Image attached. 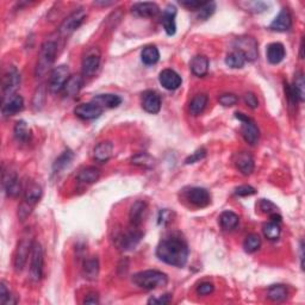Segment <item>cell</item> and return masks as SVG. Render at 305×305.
Masks as SVG:
<instances>
[{
    "mask_svg": "<svg viewBox=\"0 0 305 305\" xmlns=\"http://www.w3.org/2000/svg\"><path fill=\"white\" fill-rule=\"evenodd\" d=\"M191 71L194 75L204 76L209 71V59L204 55H197L191 61Z\"/></svg>",
    "mask_w": 305,
    "mask_h": 305,
    "instance_id": "obj_29",
    "label": "cell"
},
{
    "mask_svg": "<svg viewBox=\"0 0 305 305\" xmlns=\"http://www.w3.org/2000/svg\"><path fill=\"white\" fill-rule=\"evenodd\" d=\"M133 283L143 290H154L163 288L168 283V277L156 270L142 271L133 277Z\"/></svg>",
    "mask_w": 305,
    "mask_h": 305,
    "instance_id": "obj_2",
    "label": "cell"
},
{
    "mask_svg": "<svg viewBox=\"0 0 305 305\" xmlns=\"http://www.w3.org/2000/svg\"><path fill=\"white\" fill-rule=\"evenodd\" d=\"M20 85V75L14 67H10L2 76V99L16 93Z\"/></svg>",
    "mask_w": 305,
    "mask_h": 305,
    "instance_id": "obj_11",
    "label": "cell"
},
{
    "mask_svg": "<svg viewBox=\"0 0 305 305\" xmlns=\"http://www.w3.org/2000/svg\"><path fill=\"white\" fill-rule=\"evenodd\" d=\"M262 231H264L265 237L271 241L278 240L280 236V233H282V229H280L279 223H276V222H267V223L264 224L262 227Z\"/></svg>",
    "mask_w": 305,
    "mask_h": 305,
    "instance_id": "obj_41",
    "label": "cell"
},
{
    "mask_svg": "<svg viewBox=\"0 0 305 305\" xmlns=\"http://www.w3.org/2000/svg\"><path fill=\"white\" fill-rule=\"evenodd\" d=\"M131 163L143 168H152L155 166V160L147 152H139L131 157Z\"/></svg>",
    "mask_w": 305,
    "mask_h": 305,
    "instance_id": "obj_38",
    "label": "cell"
},
{
    "mask_svg": "<svg viewBox=\"0 0 305 305\" xmlns=\"http://www.w3.org/2000/svg\"><path fill=\"white\" fill-rule=\"evenodd\" d=\"M158 80H160V84L162 85V87L168 91H174L176 88H179L181 86L182 82L181 76L175 71H173V69H163L160 73Z\"/></svg>",
    "mask_w": 305,
    "mask_h": 305,
    "instance_id": "obj_17",
    "label": "cell"
},
{
    "mask_svg": "<svg viewBox=\"0 0 305 305\" xmlns=\"http://www.w3.org/2000/svg\"><path fill=\"white\" fill-rule=\"evenodd\" d=\"M175 16H176L175 6L168 5L163 10L162 18H161V23H162L164 31H166V33L168 36H173L176 31Z\"/></svg>",
    "mask_w": 305,
    "mask_h": 305,
    "instance_id": "obj_21",
    "label": "cell"
},
{
    "mask_svg": "<svg viewBox=\"0 0 305 305\" xmlns=\"http://www.w3.org/2000/svg\"><path fill=\"white\" fill-rule=\"evenodd\" d=\"M14 137L18 142L20 143H26L30 140V136H31V131H30V128L27 127L26 122L24 121H18L14 126L13 130Z\"/></svg>",
    "mask_w": 305,
    "mask_h": 305,
    "instance_id": "obj_36",
    "label": "cell"
},
{
    "mask_svg": "<svg viewBox=\"0 0 305 305\" xmlns=\"http://www.w3.org/2000/svg\"><path fill=\"white\" fill-rule=\"evenodd\" d=\"M0 304L2 305H12L16 304V300L14 297L10 294L7 288H6L5 283H0Z\"/></svg>",
    "mask_w": 305,
    "mask_h": 305,
    "instance_id": "obj_46",
    "label": "cell"
},
{
    "mask_svg": "<svg viewBox=\"0 0 305 305\" xmlns=\"http://www.w3.org/2000/svg\"><path fill=\"white\" fill-rule=\"evenodd\" d=\"M99 178H100V170L92 166L84 167V168L79 170L78 175H76L78 181L82 182V184H93V182H96Z\"/></svg>",
    "mask_w": 305,
    "mask_h": 305,
    "instance_id": "obj_28",
    "label": "cell"
},
{
    "mask_svg": "<svg viewBox=\"0 0 305 305\" xmlns=\"http://www.w3.org/2000/svg\"><path fill=\"white\" fill-rule=\"evenodd\" d=\"M303 47H304V42H303V39H302V42H301V59H303Z\"/></svg>",
    "mask_w": 305,
    "mask_h": 305,
    "instance_id": "obj_59",
    "label": "cell"
},
{
    "mask_svg": "<svg viewBox=\"0 0 305 305\" xmlns=\"http://www.w3.org/2000/svg\"><path fill=\"white\" fill-rule=\"evenodd\" d=\"M235 50L243 54L246 61H254L258 57V42L253 37H239L235 41Z\"/></svg>",
    "mask_w": 305,
    "mask_h": 305,
    "instance_id": "obj_10",
    "label": "cell"
},
{
    "mask_svg": "<svg viewBox=\"0 0 305 305\" xmlns=\"http://www.w3.org/2000/svg\"><path fill=\"white\" fill-rule=\"evenodd\" d=\"M103 111L104 110L102 108H99L98 105H96V104L91 102V103L80 104L79 106H76L74 110V114L78 116L79 118H81V120L91 121L100 117Z\"/></svg>",
    "mask_w": 305,
    "mask_h": 305,
    "instance_id": "obj_16",
    "label": "cell"
},
{
    "mask_svg": "<svg viewBox=\"0 0 305 305\" xmlns=\"http://www.w3.org/2000/svg\"><path fill=\"white\" fill-rule=\"evenodd\" d=\"M24 109V99L20 94H12L7 98L2 99L1 112L5 117H11V116L17 115Z\"/></svg>",
    "mask_w": 305,
    "mask_h": 305,
    "instance_id": "obj_13",
    "label": "cell"
},
{
    "mask_svg": "<svg viewBox=\"0 0 305 305\" xmlns=\"http://www.w3.org/2000/svg\"><path fill=\"white\" fill-rule=\"evenodd\" d=\"M170 219H172V212H170L169 210L164 209L160 212V216H158V224L169 223Z\"/></svg>",
    "mask_w": 305,
    "mask_h": 305,
    "instance_id": "obj_56",
    "label": "cell"
},
{
    "mask_svg": "<svg viewBox=\"0 0 305 305\" xmlns=\"http://www.w3.org/2000/svg\"><path fill=\"white\" fill-rule=\"evenodd\" d=\"M170 301H172V297H170V295H163V296H161V297L151 298V300L148 301V303H149V304L164 305V304H168Z\"/></svg>",
    "mask_w": 305,
    "mask_h": 305,
    "instance_id": "obj_55",
    "label": "cell"
},
{
    "mask_svg": "<svg viewBox=\"0 0 305 305\" xmlns=\"http://www.w3.org/2000/svg\"><path fill=\"white\" fill-rule=\"evenodd\" d=\"M158 11H160V7L155 2H135L131 7V12L135 16L142 18L156 16Z\"/></svg>",
    "mask_w": 305,
    "mask_h": 305,
    "instance_id": "obj_22",
    "label": "cell"
},
{
    "mask_svg": "<svg viewBox=\"0 0 305 305\" xmlns=\"http://www.w3.org/2000/svg\"><path fill=\"white\" fill-rule=\"evenodd\" d=\"M267 60L270 61L272 65H278L282 62L285 57V48L279 42H274L267 47Z\"/></svg>",
    "mask_w": 305,
    "mask_h": 305,
    "instance_id": "obj_26",
    "label": "cell"
},
{
    "mask_svg": "<svg viewBox=\"0 0 305 305\" xmlns=\"http://www.w3.org/2000/svg\"><path fill=\"white\" fill-rule=\"evenodd\" d=\"M216 10V4L213 1H210V2H205L202 7L198 10V13H197V18L198 19H203L205 20L207 19L209 17H211L213 14V12H215Z\"/></svg>",
    "mask_w": 305,
    "mask_h": 305,
    "instance_id": "obj_45",
    "label": "cell"
},
{
    "mask_svg": "<svg viewBox=\"0 0 305 305\" xmlns=\"http://www.w3.org/2000/svg\"><path fill=\"white\" fill-rule=\"evenodd\" d=\"M43 266H44V254L43 248L37 241H33L31 254H30V278L33 282L41 280L43 276Z\"/></svg>",
    "mask_w": 305,
    "mask_h": 305,
    "instance_id": "obj_4",
    "label": "cell"
},
{
    "mask_svg": "<svg viewBox=\"0 0 305 305\" xmlns=\"http://www.w3.org/2000/svg\"><path fill=\"white\" fill-rule=\"evenodd\" d=\"M33 245V240L31 239L30 235H26V236H23L20 239L19 242H18L16 252H14V259H13V264H14V270L17 272H20L23 271L24 266H25L27 258H29L30 254H31V249Z\"/></svg>",
    "mask_w": 305,
    "mask_h": 305,
    "instance_id": "obj_6",
    "label": "cell"
},
{
    "mask_svg": "<svg viewBox=\"0 0 305 305\" xmlns=\"http://www.w3.org/2000/svg\"><path fill=\"white\" fill-rule=\"evenodd\" d=\"M291 27H292V17L288 8H283V10L279 12L278 16L276 17V19H274L270 25L271 30L278 32L289 31Z\"/></svg>",
    "mask_w": 305,
    "mask_h": 305,
    "instance_id": "obj_20",
    "label": "cell"
},
{
    "mask_svg": "<svg viewBox=\"0 0 305 305\" xmlns=\"http://www.w3.org/2000/svg\"><path fill=\"white\" fill-rule=\"evenodd\" d=\"M206 1H199V0H184V1H179V4L188 10H199Z\"/></svg>",
    "mask_w": 305,
    "mask_h": 305,
    "instance_id": "obj_51",
    "label": "cell"
},
{
    "mask_svg": "<svg viewBox=\"0 0 305 305\" xmlns=\"http://www.w3.org/2000/svg\"><path fill=\"white\" fill-rule=\"evenodd\" d=\"M99 303V298L97 294H90L85 297L84 304H98Z\"/></svg>",
    "mask_w": 305,
    "mask_h": 305,
    "instance_id": "obj_57",
    "label": "cell"
},
{
    "mask_svg": "<svg viewBox=\"0 0 305 305\" xmlns=\"http://www.w3.org/2000/svg\"><path fill=\"white\" fill-rule=\"evenodd\" d=\"M187 243L179 237H169L158 243L156 255L164 264L175 267H184L188 260Z\"/></svg>",
    "mask_w": 305,
    "mask_h": 305,
    "instance_id": "obj_1",
    "label": "cell"
},
{
    "mask_svg": "<svg viewBox=\"0 0 305 305\" xmlns=\"http://www.w3.org/2000/svg\"><path fill=\"white\" fill-rule=\"evenodd\" d=\"M207 96L205 93H199L192 99V102L190 104V112L193 116L200 115L202 112L205 110L207 105Z\"/></svg>",
    "mask_w": 305,
    "mask_h": 305,
    "instance_id": "obj_37",
    "label": "cell"
},
{
    "mask_svg": "<svg viewBox=\"0 0 305 305\" xmlns=\"http://www.w3.org/2000/svg\"><path fill=\"white\" fill-rule=\"evenodd\" d=\"M87 13L85 11V8H79V10H75L73 13L69 14L68 17L63 20L62 24L60 25L59 31L61 35L63 36H68L71 35L78 29L79 26L84 23L85 18H86Z\"/></svg>",
    "mask_w": 305,
    "mask_h": 305,
    "instance_id": "obj_9",
    "label": "cell"
},
{
    "mask_svg": "<svg viewBox=\"0 0 305 305\" xmlns=\"http://www.w3.org/2000/svg\"><path fill=\"white\" fill-rule=\"evenodd\" d=\"M143 233L140 230L139 227L131 225L129 230H127L126 233L121 234L120 236H118V246H120L122 251H131V249H134L139 245Z\"/></svg>",
    "mask_w": 305,
    "mask_h": 305,
    "instance_id": "obj_12",
    "label": "cell"
},
{
    "mask_svg": "<svg viewBox=\"0 0 305 305\" xmlns=\"http://www.w3.org/2000/svg\"><path fill=\"white\" fill-rule=\"evenodd\" d=\"M100 60H102V53L99 48L91 47L84 54L81 61V71L84 76H92L98 71Z\"/></svg>",
    "mask_w": 305,
    "mask_h": 305,
    "instance_id": "obj_7",
    "label": "cell"
},
{
    "mask_svg": "<svg viewBox=\"0 0 305 305\" xmlns=\"http://www.w3.org/2000/svg\"><path fill=\"white\" fill-rule=\"evenodd\" d=\"M92 103L104 109H115L122 104V98L116 94H98L92 99Z\"/></svg>",
    "mask_w": 305,
    "mask_h": 305,
    "instance_id": "obj_24",
    "label": "cell"
},
{
    "mask_svg": "<svg viewBox=\"0 0 305 305\" xmlns=\"http://www.w3.org/2000/svg\"><path fill=\"white\" fill-rule=\"evenodd\" d=\"M267 297L273 302H283L288 298V289L284 285H273L268 289Z\"/></svg>",
    "mask_w": 305,
    "mask_h": 305,
    "instance_id": "obj_39",
    "label": "cell"
},
{
    "mask_svg": "<svg viewBox=\"0 0 305 305\" xmlns=\"http://www.w3.org/2000/svg\"><path fill=\"white\" fill-rule=\"evenodd\" d=\"M235 164L243 175L252 174L254 170V158L248 152H240L235 155Z\"/></svg>",
    "mask_w": 305,
    "mask_h": 305,
    "instance_id": "obj_19",
    "label": "cell"
},
{
    "mask_svg": "<svg viewBox=\"0 0 305 305\" xmlns=\"http://www.w3.org/2000/svg\"><path fill=\"white\" fill-rule=\"evenodd\" d=\"M2 187L8 197H17L20 192L19 179L13 170H6L2 173Z\"/></svg>",
    "mask_w": 305,
    "mask_h": 305,
    "instance_id": "obj_15",
    "label": "cell"
},
{
    "mask_svg": "<svg viewBox=\"0 0 305 305\" xmlns=\"http://www.w3.org/2000/svg\"><path fill=\"white\" fill-rule=\"evenodd\" d=\"M114 4V1H94V5H102V6H109Z\"/></svg>",
    "mask_w": 305,
    "mask_h": 305,
    "instance_id": "obj_58",
    "label": "cell"
},
{
    "mask_svg": "<svg viewBox=\"0 0 305 305\" xmlns=\"http://www.w3.org/2000/svg\"><path fill=\"white\" fill-rule=\"evenodd\" d=\"M69 78H71V74H69L68 66L61 65L56 67V68L53 69L50 74L48 88H49L51 93H59L60 91L63 90Z\"/></svg>",
    "mask_w": 305,
    "mask_h": 305,
    "instance_id": "obj_8",
    "label": "cell"
},
{
    "mask_svg": "<svg viewBox=\"0 0 305 305\" xmlns=\"http://www.w3.org/2000/svg\"><path fill=\"white\" fill-rule=\"evenodd\" d=\"M213 290H215V286H213L211 283H203L198 286L197 294L200 296H207V295L212 294Z\"/></svg>",
    "mask_w": 305,
    "mask_h": 305,
    "instance_id": "obj_54",
    "label": "cell"
},
{
    "mask_svg": "<svg viewBox=\"0 0 305 305\" xmlns=\"http://www.w3.org/2000/svg\"><path fill=\"white\" fill-rule=\"evenodd\" d=\"M259 207H260L262 212L267 213V215H272V213L278 212V207H277L276 204H273L268 199H261L260 203H259Z\"/></svg>",
    "mask_w": 305,
    "mask_h": 305,
    "instance_id": "obj_47",
    "label": "cell"
},
{
    "mask_svg": "<svg viewBox=\"0 0 305 305\" xmlns=\"http://www.w3.org/2000/svg\"><path fill=\"white\" fill-rule=\"evenodd\" d=\"M146 212H147V204L143 200H137L131 205L129 211V218L131 225L134 227H140L142 224L143 218H145Z\"/></svg>",
    "mask_w": 305,
    "mask_h": 305,
    "instance_id": "obj_23",
    "label": "cell"
},
{
    "mask_svg": "<svg viewBox=\"0 0 305 305\" xmlns=\"http://www.w3.org/2000/svg\"><path fill=\"white\" fill-rule=\"evenodd\" d=\"M240 218L236 213L233 211H224L219 216V223L224 230H233L239 224Z\"/></svg>",
    "mask_w": 305,
    "mask_h": 305,
    "instance_id": "obj_34",
    "label": "cell"
},
{
    "mask_svg": "<svg viewBox=\"0 0 305 305\" xmlns=\"http://www.w3.org/2000/svg\"><path fill=\"white\" fill-rule=\"evenodd\" d=\"M240 6H242L243 8L247 11H252L255 12V13H260V12H264L268 7V5L266 2L262 1H243L240 2Z\"/></svg>",
    "mask_w": 305,
    "mask_h": 305,
    "instance_id": "obj_44",
    "label": "cell"
},
{
    "mask_svg": "<svg viewBox=\"0 0 305 305\" xmlns=\"http://www.w3.org/2000/svg\"><path fill=\"white\" fill-rule=\"evenodd\" d=\"M73 158H74V154H73L72 151H69L68 149V151L63 152L62 154L55 160V162L53 164V172L54 173L62 172L63 169H66L67 167L72 163Z\"/></svg>",
    "mask_w": 305,
    "mask_h": 305,
    "instance_id": "obj_32",
    "label": "cell"
},
{
    "mask_svg": "<svg viewBox=\"0 0 305 305\" xmlns=\"http://www.w3.org/2000/svg\"><path fill=\"white\" fill-rule=\"evenodd\" d=\"M261 239L259 235L251 234L246 237L245 242H243V248L247 253H255L260 248Z\"/></svg>",
    "mask_w": 305,
    "mask_h": 305,
    "instance_id": "obj_43",
    "label": "cell"
},
{
    "mask_svg": "<svg viewBox=\"0 0 305 305\" xmlns=\"http://www.w3.org/2000/svg\"><path fill=\"white\" fill-rule=\"evenodd\" d=\"M141 59L145 65H155L158 59H160V53H158V49L155 45H148V47L143 48L141 53Z\"/></svg>",
    "mask_w": 305,
    "mask_h": 305,
    "instance_id": "obj_35",
    "label": "cell"
},
{
    "mask_svg": "<svg viewBox=\"0 0 305 305\" xmlns=\"http://www.w3.org/2000/svg\"><path fill=\"white\" fill-rule=\"evenodd\" d=\"M82 86V76L81 75H71L68 81L66 82L63 91L67 97H75L79 93L80 88Z\"/></svg>",
    "mask_w": 305,
    "mask_h": 305,
    "instance_id": "obj_33",
    "label": "cell"
},
{
    "mask_svg": "<svg viewBox=\"0 0 305 305\" xmlns=\"http://www.w3.org/2000/svg\"><path fill=\"white\" fill-rule=\"evenodd\" d=\"M114 152V145L110 141L100 142L93 149V156L99 162H106Z\"/></svg>",
    "mask_w": 305,
    "mask_h": 305,
    "instance_id": "obj_25",
    "label": "cell"
},
{
    "mask_svg": "<svg viewBox=\"0 0 305 305\" xmlns=\"http://www.w3.org/2000/svg\"><path fill=\"white\" fill-rule=\"evenodd\" d=\"M31 211H32V206L26 204L25 202H23L22 205H20L19 209H18V217L20 218V221H24V219L31 213Z\"/></svg>",
    "mask_w": 305,
    "mask_h": 305,
    "instance_id": "obj_53",
    "label": "cell"
},
{
    "mask_svg": "<svg viewBox=\"0 0 305 305\" xmlns=\"http://www.w3.org/2000/svg\"><path fill=\"white\" fill-rule=\"evenodd\" d=\"M82 274L84 277L88 280H94L97 279L99 274V260L96 256L92 258H88L84 261L82 265Z\"/></svg>",
    "mask_w": 305,
    "mask_h": 305,
    "instance_id": "obj_27",
    "label": "cell"
},
{
    "mask_svg": "<svg viewBox=\"0 0 305 305\" xmlns=\"http://www.w3.org/2000/svg\"><path fill=\"white\" fill-rule=\"evenodd\" d=\"M186 198L191 204L197 207H205L211 203V196L209 191L203 187H192L186 192Z\"/></svg>",
    "mask_w": 305,
    "mask_h": 305,
    "instance_id": "obj_14",
    "label": "cell"
},
{
    "mask_svg": "<svg viewBox=\"0 0 305 305\" xmlns=\"http://www.w3.org/2000/svg\"><path fill=\"white\" fill-rule=\"evenodd\" d=\"M235 117L242 123V126H241V134H242L245 141L251 146L256 145L259 142V139H260V131H259V128L255 124V122L252 118H249L248 116L241 114V112H236Z\"/></svg>",
    "mask_w": 305,
    "mask_h": 305,
    "instance_id": "obj_5",
    "label": "cell"
},
{
    "mask_svg": "<svg viewBox=\"0 0 305 305\" xmlns=\"http://www.w3.org/2000/svg\"><path fill=\"white\" fill-rule=\"evenodd\" d=\"M45 98H47V87L44 85L37 87L32 97V108L35 111H39L44 106Z\"/></svg>",
    "mask_w": 305,
    "mask_h": 305,
    "instance_id": "obj_40",
    "label": "cell"
},
{
    "mask_svg": "<svg viewBox=\"0 0 305 305\" xmlns=\"http://www.w3.org/2000/svg\"><path fill=\"white\" fill-rule=\"evenodd\" d=\"M243 100H245V103H246L247 105H248L251 109H256V108H258V106H259L258 97H256L255 94H254V93H252V92L246 93L245 96H243Z\"/></svg>",
    "mask_w": 305,
    "mask_h": 305,
    "instance_id": "obj_52",
    "label": "cell"
},
{
    "mask_svg": "<svg viewBox=\"0 0 305 305\" xmlns=\"http://www.w3.org/2000/svg\"><path fill=\"white\" fill-rule=\"evenodd\" d=\"M42 198V187L37 184H31L26 188L24 193V202L32 207L39 202Z\"/></svg>",
    "mask_w": 305,
    "mask_h": 305,
    "instance_id": "obj_30",
    "label": "cell"
},
{
    "mask_svg": "<svg viewBox=\"0 0 305 305\" xmlns=\"http://www.w3.org/2000/svg\"><path fill=\"white\" fill-rule=\"evenodd\" d=\"M256 193V190L254 187H252V186L249 185H242L239 186V187L235 190V194L239 197H248V196H253V194Z\"/></svg>",
    "mask_w": 305,
    "mask_h": 305,
    "instance_id": "obj_49",
    "label": "cell"
},
{
    "mask_svg": "<svg viewBox=\"0 0 305 305\" xmlns=\"http://www.w3.org/2000/svg\"><path fill=\"white\" fill-rule=\"evenodd\" d=\"M225 63H227V66L230 67V68H242L246 63V59L242 53H240V51L237 50H234L233 53H230L227 56Z\"/></svg>",
    "mask_w": 305,
    "mask_h": 305,
    "instance_id": "obj_42",
    "label": "cell"
},
{
    "mask_svg": "<svg viewBox=\"0 0 305 305\" xmlns=\"http://www.w3.org/2000/svg\"><path fill=\"white\" fill-rule=\"evenodd\" d=\"M218 100L223 106H234L239 99H237V97L235 96V94L225 93L222 94V96L218 98Z\"/></svg>",
    "mask_w": 305,
    "mask_h": 305,
    "instance_id": "obj_50",
    "label": "cell"
},
{
    "mask_svg": "<svg viewBox=\"0 0 305 305\" xmlns=\"http://www.w3.org/2000/svg\"><path fill=\"white\" fill-rule=\"evenodd\" d=\"M291 87L292 93L297 98L298 102H304L305 99V82H304V74L302 72L296 73V78L294 85Z\"/></svg>",
    "mask_w": 305,
    "mask_h": 305,
    "instance_id": "obj_31",
    "label": "cell"
},
{
    "mask_svg": "<svg viewBox=\"0 0 305 305\" xmlns=\"http://www.w3.org/2000/svg\"><path fill=\"white\" fill-rule=\"evenodd\" d=\"M142 108L148 114L155 115L161 110V98L155 91H146L142 94Z\"/></svg>",
    "mask_w": 305,
    "mask_h": 305,
    "instance_id": "obj_18",
    "label": "cell"
},
{
    "mask_svg": "<svg viewBox=\"0 0 305 305\" xmlns=\"http://www.w3.org/2000/svg\"><path fill=\"white\" fill-rule=\"evenodd\" d=\"M206 156V151L204 148H200L198 149V151H196L193 152V154L190 155L185 160V163L186 164H191V163H196L198 162V161L203 160L204 157Z\"/></svg>",
    "mask_w": 305,
    "mask_h": 305,
    "instance_id": "obj_48",
    "label": "cell"
},
{
    "mask_svg": "<svg viewBox=\"0 0 305 305\" xmlns=\"http://www.w3.org/2000/svg\"><path fill=\"white\" fill-rule=\"evenodd\" d=\"M57 53V44L54 39H47L44 43L41 45V50H39L38 61L36 65V76L44 75L53 66L55 57Z\"/></svg>",
    "mask_w": 305,
    "mask_h": 305,
    "instance_id": "obj_3",
    "label": "cell"
}]
</instances>
